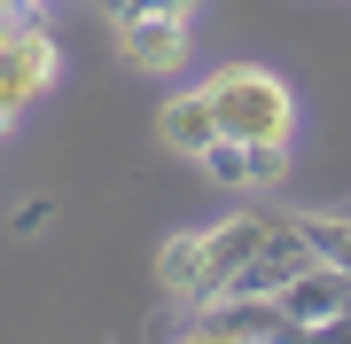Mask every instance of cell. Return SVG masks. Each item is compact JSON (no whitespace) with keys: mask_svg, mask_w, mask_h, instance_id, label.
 <instances>
[{"mask_svg":"<svg viewBox=\"0 0 351 344\" xmlns=\"http://www.w3.org/2000/svg\"><path fill=\"white\" fill-rule=\"evenodd\" d=\"M101 8H110L117 24H133V16H180V24H188L203 0H101Z\"/></svg>","mask_w":351,"mask_h":344,"instance_id":"cell-9","label":"cell"},{"mask_svg":"<svg viewBox=\"0 0 351 344\" xmlns=\"http://www.w3.org/2000/svg\"><path fill=\"white\" fill-rule=\"evenodd\" d=\"M203 266H211V297H274L289 274L320 266V251L297 211H234L203 227Z\"/></svg>","mask_w":351,"mask_h":344,"instance_id":"cell-1","label":"cell"},{"mask_svg":"<svg viewBox=\"0 0 351 344\" xmlns=\"http://www.w3.org/2000/svg\"><path fill=\"white\" fill-rule=\"evenodd\" d=\"M55 78H63V47H55V32L32 24V16H16L8 39H0V133H16V117H24Z\"/></svg>","mask_w":351,"mask_h":344,"instance_id":"cell-3","label":"cell"},{"mask_svg":"<svg viewBox=\"0 0 351 344\" xmlns=\"http://www.w3.org/2000/svg\"><path fill=\"white\" fill-rule=\"evenodd\" d=\"M156 141L172 157H188V165H203V149L219 141V110H211V94L188 87V94H172V102L156 110Z\"/></svg>","mask_w":351,"mask_h":344,"instance_id":"cell-6","label":"cell"},{"mask_svg":"<svg viewBox=\"0 0 351 344\" xmlns=\"http://www.w3.org/2000/svg\"><path fill=\"white\" fill-rule=\"evenodd\" d=\"M180 344H258V336L242 329L226 306H195V313H188V329H180Z\"/></svg>","mask_w":351,"mask_h":344,"instance_id":"cell-8","label":"cell"},{"mask_svg":"<svg viewBox=\"0 0 351 344\" xmlns=\"http://www.w3.org/2000/svg\"><path fill=\"white\" fill-rule=\"evenodd\" d=\"M94 8H101V0H94Z\"/></svg>","mask_w":351,"mask_h":344,"instance_id":"cell-10","label":"cell"},{"mask_svg":"<svg viewBox=\"0 0 351 344\" xmlns=\"http://www.w3.org/2000/svg\"><path fill=\"white\" fill-rule=\"evenodd\" d=\"M156 282L172 306H211V266H203V235H164L156 242Z\"/></svg>","mask_w":351,"mask_h":344,"instance_id":"cell-7","label":"cell"},{"mask_svg":"<svg viewBox=\"0 0 351 344\" xmlns=\"http://www.w3.org/2000/svg\"><path fill=\"white\" fill-rule=\"evenodd\" d=\"M117 55L149 78H172L188 63V24L180 16H133V24H117Z\"/></svg>","mask_w":351,"mask_h":344,"instance_id":"cell-5","label":"cell"},{"mask_svg":"<svg viewBox=\"0 0 351 344\" xmlns=\"http://www.w3.org/2000/svg\"><path fill=\"white\" fill-rule=\"evenodd\" d=\"M203 172L234 196H274L289 180V141H211L203 149Z\"/></svg>","mask_w":351,"mask_h":344,"instance_id":"cell-4","label":"cell"},{"mask_svg":"<svg viewBox=\"0 0 351 344\" xmlns=\"http://www.w3.org/2000/svg\"><path fill=\"white\" fill-rule=\"evenodd\" d=\"M203 94L219 110V141H289L297 133V94L265 63H219L203 78Z\"/></svg>","mask_w":351,"mask_h":344,"instance_id":"cell-2","label":"cell"}]
</instances>
